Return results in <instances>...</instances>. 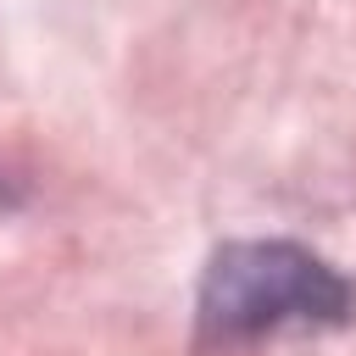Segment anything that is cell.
I'll use <instances>...</instances> for the list:
<instances>
[{
	"label": "cell",
	"mask_w": 356,
	"mask_h": 356,
	"mask_svg": "<svg viewBox=\"0 0 356 356\" xmlns=\"http://www.w3.org/2000/svg\"><path fill=\"white\" fill-rule=\"evenodd\" d=\"M356 284L295 239H228L200 273V345H250L289 328H345Z\"/></svg>",
	"instance_id": "6da1fadb"
}]
</instances>
